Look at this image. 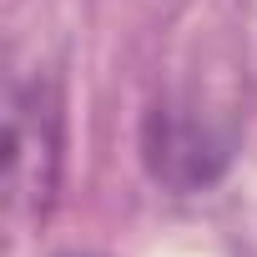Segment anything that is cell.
Instances as JSON below:
<instances>
[{"mask_svg":"<svg viewBox=\"0 0 257 257\" xmlns=\"http://www.w3.org/2000/svg\"><path fill=\"white\" fill-rule=\"evenodd\" d=\"M61 187V96L51 81L11 91V157L6 202L16 217H46Z\"/></svg>","mask_w":257,"mask_h":257,"instance_id":"6da1fadb","label":"cell"},{"mask_svg":"<svg viewBox=\"0 0 257 257\" xmlns=\"http://www.w3.org/2000/svg\"><path fill=\"white\" fill-rule=\"evenodd\" d=\"M142 157H147V172L172 187V192H202L212 187L227 162H232V142L217 137L212 126L172 111V106H157L147 116V132H142Z\"/></svg>","mask_w":257,"mask_h":257,"instance_id":"7a4b0ae2","label":"cell"}]
</instances>
